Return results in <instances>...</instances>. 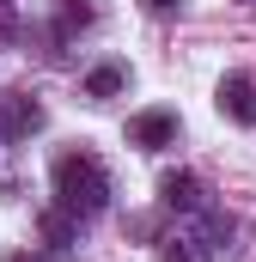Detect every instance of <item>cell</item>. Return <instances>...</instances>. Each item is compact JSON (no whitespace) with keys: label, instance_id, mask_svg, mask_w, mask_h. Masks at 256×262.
I'll return each mask as SVG.
<instances>
[{"label":"cell","instance_id":"1","mask_svg":"<svg viewBox=\"0 0 256 262\" xmlns=\"http://www.w3.org/2000/svg\"><path fill=\"white\" fill-rule=\"evenodd\" d=\"M104 201H110L104 165L92 152H61L55 159V207H67L73 220H92V213H104Z\"/></svg>","mask_w":256,"mask_h":262},{"label":"cell","instance_id":"2","mask_svg":"<svg viewBox=\"0 0 256 262\" xmlns=\"http://www.w3.org/2000/svg\"><path fill=\"white\" fill-rule=\"evenodd\" d=\"M43 128V104L25 92H0V140H25Z\"/></svg>","mask_w":256,"mask_h":262},{"label":"cell","instance_id":"3","mask_svg":"<svg viewBox=\"0 0 256 262\" xmlns=\"http://www.w3.org/2000/svg\"><path fill=\"white\" fill-rule=\"evenodd\" d=\"M214 104H220V116H232V122H256V79L250 73H226V79L214 85Z\"/></svg>","mask_w":256,"mask_h":262},{"label":"cell","instance_id":"4","mask_svg":"<svg viewBox=\"0 0 256 262\" xmlns=\"http://www.w3.org/2000/svg\"><path fill=\"white\" fill-rule=\"evenodd\" d=\"M128 140H134L140 152L171 146V140H177V110H140V116H128Z\"/></svg>","mask_w":256,"mask_h":262},{"label":"cell","instance_id":"5","mask_svg":"<svg viewBox=\"0 0 256 262\" xmlns=\"http://www.w3.org/2000/svg\"><path fill=\"white\" fill-rule=\"evenodd\" d=\"M159 201L171 207V213H201L207 201H201V177L195 171H171L165 183H159Z\"/></svg>","mask_w":256,"mask_h":262},{"label":"cell","instance_id":"6","mask_svg":"<svg viewBox=\"0 0 256 262\" xmlns=\"http://www.w3.org/2000/svg\"><path fill=\"white\" fill-rule=\"evenodd\" d=\"M73 238H79V220H73L67 207H49V213H43V244H49V250H73Z\"/></svg>","mask_w":256,"mask_h":262},{"label":"cell","instance_id":"7","mask_svg":"<svg viewBox=\"0 0 256 262\" xmlns=\"http://www.w3.org/2000/svg\"><path fill=\"white\" fill-rule=\"evenodd\" d=\"M122 85H128V67L122 61H104V67L86 73V98H116Z\"/></svg>","mask_w":256,"mask_h":262},{"label":"cell","instance_id":"8","mask_svg":"<svg viewBox=\"0 0 256 262\" xmlns=\"http://www.w3.org/2000/svg\"><path fill=\"white\" fill-rule=\"evenodd\" d=\"M201 238H207V250H232V238H238L232 213H214V207H201Z\"/></svg>","mask_w":256,"mask_h":262},{"label":"cell","instance_id":"9","mask_svg":"<svg viewBox=\"0 0 256 262\" xmlns=\"http://www.w3.org/2000/svg\"><path fill=\"white\" fill-rule=\"evenodd\" d=\"M86 25H92V6H86V0H55V37H73V31H86Z\"/></svg>","mask_w":256,"mask_h":262},{"label":"cell","instance_id":"10","mask_svg":"<svg viewBox=\"0 0 256 262\" xmlns=\"http://www.w3.org/2000/svg\"><path fill=\"white\" fill-rule=\"evenodd\" d=\"M201 250H207L201 238H165V250H159V262H207Z\"/></svg>","mask_w":256,"mask_h":262},{"label":"cell","instance_id":"11","mask_svg":"<svg viewBox=\"0 0 256 262\" xmlns=\"http://www.w3.org/2000/svg\"><path fill=\"white\" fill-rule=\"evenodd\" d=\"M12 43H18V6L0 0V49H12Z\"/></svg>","mask_w":256,"mask_h":262},{"label":"cell","instance_id":"12","mask_svg":"<svg viewBox=\"0 0 256 262\" xmlns=\"http://www.w3.org/2000/svg\"><path fill=\"white\" fill-rule=\"evenodd\" d=\"M0 262H49V256H37V250H12V256H0Z\"/></svg>","mask_w":256,"mask_h":262},{"label":"cell","instance_id":"13","mask_svg":"<svg viewBox=\"0 0 256 262\" xmlns=\"http://www.w3.org/2000/svg\"><path fill=\"white\" fill-rule=\"evenodd\" d=\"M146 6H153V12H177L183 0H146Z\"/></svg>","mask_w":256,"mask_h":262},{"label":"cell","instance_id":"14","mask_svg":"<svg viewBox=\"0 0 256 262\" xmlns=\"http://www.w3.org/2000/svg\"><path fill=\"white\" fill-rule=\"evenodd\" d=\"M244 6H250V0H244Z\"/></svg>","mask_w":256,"mask_h":262}]
</instances>
